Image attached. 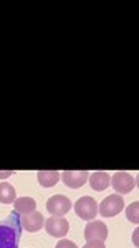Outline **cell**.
Here are the masks:
<instances>
[{
    "instance_id": "obj_7",
    "label": "cell",
    "mask_w": 139,
    "mask_h": 248,
    "mask_svg": "<svg viewBox=\"0 0 139 248\" xmlns=\"http://www.w3.org/2000/svg\"><path fill=\"white\" fill-rule=\"evenodd\" d=\"M60 175L63 177L65 186L70 187V189H79V187H83L88 182V177H90L88 170H65Z\"/></svg>"
},
{
    "instance_id": "obj_15",
    "label": "cell",
    "mask_w": 139,
    "mask_h": 248,
    "mask_svg": "<svg viewBox=\"0 0 139 248\" xmlns=\"http://www.w3.org/2000/svg\"><path fill=\"white\" fill-rule=\"evenodd\" d=\"M55 248H78V247L75 245V243L71 242V240H60Z\"/></svg>"
},
{
    "instance_id": "obj_8",
    "label": "cell",
    "mask_w": 139,
    "mask_h": 248,
    "mask_svg": "<svg viewBox=\"0 0 139 248\" xmlns=\"http://www.w3.org/2000/svg\"><path fill=\"white\" fill-rule=\"evenodd\" d=\"M20 225H22L23 230L27 232H38L42 230V227H45V218L40 212H31V214L22 215L20 217Z\"/></svg>"
},
{
    "instance_id": "obj_1",
    "label": "cell",
    "mask_w": 139,
    "mask_h": 248,
    "mask_svg": "<svg viewBox=\"0 0 139 248\" xmlns=\"http://www.w3.org/2000/svg\"><path fill=\"white\" fill-rule=\"evenodd\" d=\"M22 237V225L17 214H10L5 220H0V248H18Z\"/></svg>"
},
{
    "instance_id": "obj_18",
    "label": "cell",
    "mask_w": 139,
    "mask_h": 248,
    "mask_svg": "<svg viewBox=\"0 0 139 248\" xmlns=\"http://www.w3.org/2000/svg\"><path fill=\"white\" fill-rule=\"evenodd\" d=\"M138 235H139V230L136 229V230H134V235H133V240H134V245H138Z\"/></svg>"
},
{
    "instance_id": "obj_12",
    "label": "cell",
    "mask_w": 139,
    "mask_h": 248,
    "mask_svg": "<svg viewBox=\"0 0 139 248\" xmlns=\"http://www.w3.org/2000/svg\"><path fill=\"white\" fill-rule=\"evenodd\" d=\"M38 184L42 187H53L60 181V172L57 170H40L37 174Z\"/></svg>"
},
{
    "instance_id": "obj_6",
    "label": "cell",
    "mask_w": 139,
    "mask_h": 248,
    "mask_svg": "<svg viewBox=\"0 0 139 248\" xmlns=\"http://www.w3.org/2000/svg\"><path fill=\"white\" fill-rule=\"evenodd\" d=\"M45 229L51 237L62 238L68 233L70 223H68V220L63 217H50L48 220H45Z\"/></svg>"
},
{
    "instance_id": "obj_13",
    "label": "cell",
    "mask_w": 139,
    "mask_h": 248,
    "mask_svg": "<svg viewBox=\"0 0 139 248\" xmlns=\"http://www.w3.org/2000/svg\"><path fill=\"white\" fill-rule=\"evenodd\" d=\"M17 201L15 189L9 182H0V202L2 203H12Z\"/></svg>"
},
{
    "instance_id": "obj_11",
    "label": "cell",
    "mask_w": 139,
    "mask_h": 248,
    "mask_svg": "<svg viewBox=\"0 0 139 248\" xmlns=\"http://www.w3.org/2000/svg\"><path fill=\"white\" fill-rule=\"evenodd\" d=\"M35 209H37V202H35L31 197H20V199H17V201L14 202L15 214L27 215V214L35 212Z\"/></svg>"
},
{
    "instance_id": "obj_4",
    "label": "cell",
    "mask_w": 139,
    "mask_h": 248,
    "mask_svg": "<svg viewBox=\"0 0 139 248\" xmlns=\"http://www.w3.org/2000/svg\"><path fill=\"white\" fill-rule=\"evenodd\" d=\"M71 209V201L66 195H53V197L48 199L46 202V210L51 214V217H63L66 215Z\"/></svg>"
},
{
    "instance_id": "obj_3",
    "label": "cell",
    "mask_w": 139,
    "mask_h": 248,
    "mask_svg": "<svg viewBox=\"0 0 139 248\" xmlns=\"http://www.w3.org/2000/svg\"><path fill=\"white\" fill-rule=\"evenodd\" d=\"M75 212H77L79 218L91 222L98 215V203L93 197H81L75 203Z\"/></svg>"
},
{
    "instance_id": "obj_10",
    "label": "cell",
    "mask_w": 139,
    "mask_h": 248,
    "mask_svg": "<svg viewBox=\"0 0 139 248\" xmlns=\"http://www.w3.org/2000/svg\"><path fill=\"white\" fill-rule=\"evenodd\" d=\"M88 179H90V187L93 190H96V192H101V190L108 189V187L111 186V177H109L108 172H105V170L93 172Z\"/></svg>"
},
{
    "instance_id": "obj_2",
    "label": "cell",
    "mask_w": 139,
    "mask_h": 248,
    "mask_svg": "<svg viewBox=\"0 0 139 248\" xmlns=\"http://www.w3.org/2000/svg\"><path fill=\"white\" fill-rule=\"evenodd\" d=\"M123 209H124V199H123V195L113 194V195H108L105 201L99 203V205H98V214H101L103 217L109 218V217L118 215Z\"/></svg>"
},
{
    "instance_id": "obj_9",
    "label": "cell",
    "mask_w": 139,
    "mask_h": 248,
    "mask_svg": "<svg viewBox=\"0 0 139 248\" xmlns=\"http://www.w3.org/2000/svg\"><path fill=\"white\" fill-rule=\"evenodd\" d=\"M85 238L91 242V240H99V242H105L108 238V229L103 222H94L91 220L88 225L85 227Z\"/></svg>"
},
{
    "instance_id": "obj_17",
    "label": "cell",
    "mask_w": 139,
    "mask_h": 248,
    "mask_svg": "<svg viewBox=\"0 0 139 248\" xmlns=\"http://www.w3.org/2000/svg\"><path fill=\"white\" fill-rule=\"evenodd\" d=\"M10 175H14L12 170H0V179H7V177H10Z\"/></svg>"
},
{
    "instance_id": "obj_16",
    "label": "cell",
    "mask_w": 139,
    "mask_h": 248,
    "mask_svg": "<svg viewBox=\"0 0 139 248\" xmlns=\"http://www.w3.org/2000/svg\"><path fill=\"white\" fill-rule=\"evenodd\" d=\"M83 248H105V242H99V240H91L86 243Z\"/></svg>"
},
{
    "instance_id": "obj_5",
    "label": "cell",
    "mask_w": 139,
    "mask_h": 248,
    "mask_svg": "<svg viewBox=\"0 0 139 248\" xmlns=\"http://www.w3.org/2000/svg\"><path fill=\"white\" fill-rule=\"evenodd\" d=\"M111 186L114 187L116 194L124 195L129 194L136 187V181H134L133 175L128 174V172H114L113 177H111Z\"/></svg>"
},
{
    "instance_id": "obj_14",
    "label": "cell",
    "mask_w": 139,
    "mask_h": 248,
    "mask_svg": "<svg viewBox=\"0 0 139 248\" xmlns=\"http://www.w3.org/2000/svg\"><path fill=\"white\" fill-rule=\"evenodd\" d=\"M139 202H133L131 205L126 209V217H128L129 222L138 223L139 222Z\"/></svg>"
}]
</instances>
